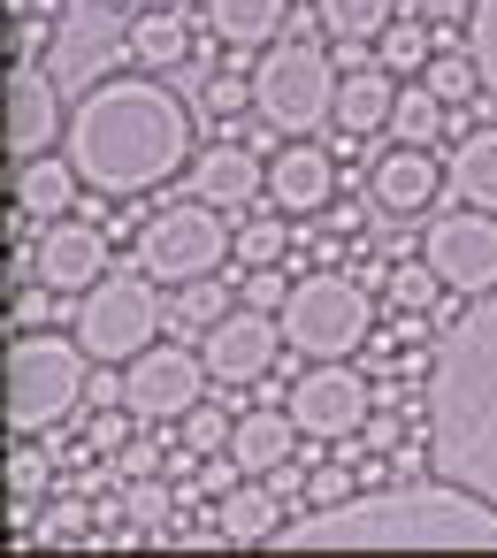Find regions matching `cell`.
<instances>
[{"mask_svg":"<svg viewBox=\"0 0 497 558\" xmlns=\"http://www.w3.org/2000/svg\"><path fill=\"white\" fill-rule=\"evenodd\" d=\"M131 62H138V70H184V62H192V24H184V9H146V16H131Z\"/></svg>","mask_w":497,"mask_h":558,"instance_id":"cb8c5ba5","label":"cell"},{"mask_svg":"<svg viewBox=\"0 0 497 558\" xmlns=\"http://www.w3.org/2000/svg\"><path fill=\"white\" fill-rule=\"evenodd\" d=\"M283 9H291V0H207V24H215V39H222V47L260 54V47H276Z\"/></svg>","mask_w":497,"mask_h":558,"instance_id":"603a6c76","label":"cell"},{"mask_svg":"<svg viewBox=\"0 0 497 558\" xmlns=\"http://www.w3.org/2000/svg\"><path fill=\"white\" fill-rule=\"evenodd\" d=\"M306 497H314V505H337V497H352V466H314Z\"/></svg>","mask_w":497,"mask_h":558,"instance_id":"f35d334b","label":"cell"},{"mask_svg":"<svg viewBox=\"0 0 497 558\" xmlns=\"http://www.w3.org/2000/svg\"><path fill=\"white\" fill-rule=\"evenodd\" d=\"M77 192H85V177H77L70 154H32V161H16V215L62 222V215H77Z\"/></svg>","mask_w":497,"mask_h":558,"instance_id":"ffe728a7","label":"cell"},{"mask_svg":"<svg viewBox=\"0 0 497 558\" xmlns=\"http://www.w3.org/2000/svg\"><path fill=\"white\" fill-rule=\"evenodd\" d=\"M291 451H299V421H291V405L276 413L268 398H253L238 421H230V459L245 466V474H276V466H291Z\"/></svg>","mask_w":497,"mask_h":558,"instance_id":"d6986e66","label":"cell"},{"mask_svg":"<svg viewBox=\"0 0 497 558\" xmlns=\"http://www.w3.org/2000/svg\"><path fill=\"white\" fill-rule=\"evenodd\" d=\"M93 352L77 337H54V329H24L9 344V428L16 436H47L85 390H93Z\"/></svg>","mask_w":497,"mask_h":558,"instance_id":"5b68a950","label":"cell"},{"mask_svg":"<svg viewBox=\"0 0 497 558\" xmlns=\"http://www.w3.org/2000/svg\"><path fill=\"white\" fill-rule=\"evenodd\" d=\"M230 253H238V238L222 230V207H207V199L161 207V215L138 230V268H146L154 283H199V276H222Z\"/></svg>","mask_w":497,"mask_h":558,"instance_id":"52a82bcc","label":"cell"},{"mask_svg":"<svg viewBox=\"0 0 497 558\" xmlns=\"http://www.w3.org/2000/svg\"><path fill=\"white\" fill-rule=\"evenodd\" d=\"M207 352H184V344H146L131 367H123V405L138 421H184L207 390Z\"/></svg>","mask_w":497,"mask_h":558,"instance_id":"8fae6325","label":"cell"},{"mask_svg":"<svg viewBox=\"0 0 497 558\" xmlns=\"http://www.w3.org/2000/svg\"><path fill=\"white\" fill-rule=\"evenodd\" d=\"M436 291H444V276H436L428 260H421V268H398V276H390V299H398V306H428Z\"/></svg>","mask_w":497,"mask_h":558,"instance_id":"e575fe53","label":"cell"},{"mask_svg":"<svg viewBox=\"0 0 497 558\" xmlns=\"http://www.w3.org/2000/svg\"><path fill=\"white\" fill-rule=\"evenodd\" d=\"M260 192H268V169H260L253 146H207V154L192 161V199H207V207H222V215L253 207Z\"/></svg>","mask_w":497,"mask_h":558,"instance_id":"ac0fdd59","label":"cell"},{"mask_svg":"<svg viewBox=\"0 0 497 558\" xmlns=\"http://www.w3.org/2000/svg\"><path fill=\"white\" fill-rule=\"evenodd\" d=\"M70 161L85 177V192L100 199H138L154 184H169L177 169H192V116L169 85L154 77H108L93 93H77L70 108Z\"/></svg>","mask_w":497,"mask_h":558,"instance_id":"6da1fadb","label":"cell"},{"mask_svg":"<svg viewBox=\"0 0 497 558\" xmlns=\"http://www.w3.org/2000/svg\"><path fill=\"white\" fill-rule=\"evenodd\" d=\"M466 54L482 70V93L497 100V0H474L466 9Z\"/></svg>","mask_w":497,"mask_h":558,"instance_id":"1f68e13d","label":"cell"},{"mask_svg":"<svg viewBox=\"0 0 497 558\" xmlns=\"http://www.w3.org/2000/svg\"><path fill=\"white\" fill-rule=\"evenodd\" d=\"M62 77L47 62H16L9 77V161H32V154H54V138H70V116H62Z\"/></svg>","mask_w":497,"mask_h":558,"instance_id":"5bb4252c","label":"cell"},{"mask_svg":"<svg viewBox=\"0 0 497 558\" xmlns=\"http://www.w3.org/2000/svg\"><path fill=\"white\" fill-rule=\"evenodd\" d=\"M291 421H299V436H314V444H344L360 421H367V383L344 367V360H314L299 383H291Z\"/></svg>","mask_w":497,"mask_h":558,"instance_id":"7c38bea8","label":"cell"},{"mask_svg":"<svg viewBox=\"0 0 497 558\" xmlns=\"http://www.w3.org/2000/svg\"><path fill=\"white\" fill-rule=\"evenodd\" d=\"M161 314H169V306H161V291H154L146 268L100 276V283L77 299V344H85L93 360H138V352L154 344Z\"/></svg>","mask_w":497,"mask_h":558,"instance_id":"ba28073f","label":"cell"},{"mask_svg":"<svg viewBox=\"0 0 497 558\" xmlns=\"http://www.w3.org/2000/svg\"><path fill=\"white\" fill-rule=\"evenodd\" d=\"M405 9H421V16H444V24H451V16H466V9H474V0H405Z\"/></svg>","mask_w":497,"mask_h":558,"instance_id":"60d3db41","label":"cell"},{"mask_svg":"<svg viewBox=\"0 0 497 558\" xmlns=\"http://www.w3.org/2000/svg\"><path fill=\"white\" fill-rule=\"evenodd\" d=\"M123 512H131L138 527H154V520H169V482H138V489L123 497Z\"/></svg>","mask_w":497,"mask_h":558,"instance_id":"74e56055","label":"cell"},{"mask_svg":"<svg viewBox=\"0 0 497 558\" xmlns=\"http://www.w3.org/2000/svg\"><path fill=\"white\" fill-rule=\"evenodd\" d=\"M421 85H428L444 108H459V100H474V93H482V70H474V54L436 47V54H428V70H421Z\"/></svg>","mask_w":497,"mask_h":558,"instance_id":"83f0119b","label":"cell"},{"mask_svg":"<svg viewBox=\"0 0 497 558\" xmlns=\"http://www.w3.org/2000/svg\"><path fill=\"white\" fill-rule=\"evenodd\" d=\"M184 451L199 459V451H230V421L215 413V405H192L184 413Z\"/></svg>","mask_w":497,"mask_h":558,"instance_id":"836d02e7","label":"cell"},{"mask_svg":"<svg viewBox=\"0 0 497 558\" xmlns=\"http://www.w3.org/2000/svg\"><path fill=\"white\" fill-rule=\"evenodd\" d=\"M283 245H291V238H283V215H268V222H245V230H238V260H245V268H276V260H283Z\"/></svg>","mask_w":497,"mask_h":558,"instance_id":"d6a6232c","label":"cell"},{"mask_svg":"<svg viewBox=\"0 0 497 558\" xmlns=\"http://www.w3.org/2000/svg\"><path fill=\"white\" fill-rule=\"evenodd\" d=\"M9 489H16V520L47 497V451H39V436H16V451H9Z\"/></svg>","mask_w":497,"mask_h":558,"instance_id":"4dcf8cb0","label":"cell"},{"mask_svg":"<svg viewBox=\"0 0 497 558\" xmlns=\"http://www.w3.org/2000/svg\"><path fill=\"white\" fill-rule=\"evenodd\" d=\"M32 276L39 283H54L62 299H85L100 276H108V238L93 230V222H47L39 230V245H32Z\"/></svg>","mask_w":497,"mask_h":558,"instance_id":"9a60e30c","label":"cell"},{"mask_svg":"<svg viewBox=\"0 0 497 558\" xmlns=\"http://www.w3.org/2000/svg\"><path fill=\"white\" fill-rule=\"evenodd\" d=\"M276 322H283V344L299 360H352L367 344V329H375V306H367V291L352 276L314 268V276L291 283V299H283Z\"/></svg>","mask_w":497,"mask_h":558,"instance_id":"8992f818","label":"cell"},{"mask_svg":"<svg viewBox=\"0 0 497 558\" xmlns=\"http://www.w3.org/2000/svg\"><path fill=\"white\" fill-rule=\"evenodd\" d=\"M230 306H238V299H230L215 276H199V283H177V299H169V314H177L184 329H215Z\"/></svg>","mask_w":497,"mask_h":558,"instance_id":"f1b7e54d","label":"cell"},{"mask_svg":"<svg viewBox=\"0 0 497 558\" xmlns=\"http://www.w3.org/2000/svg\"><path fill=\"white\" fill-rule=\"evenodd\" d=\"M116 62H131V16H123V0H62L54 47H47V70L62 77V93L108 85Z\"/></svg>","mask_w":497,"mask_h":558,"instance_id":"9c48e42d","label":"cell"},{"mask_svg":"<svg viewBox=\"0 0 497 558\" xmlns=\"http://www.w3.org/2000/svg\"><path fill=\"white\" fill-rule=\"evenodd\" d=\"M451 192H459V207H489L497 215V131H466L459 146H451Z\"/></svg>","mask_w":497,"mask_h":558,"instance_id":"d4e9b609","label":"cell"},{"mask_svg":"<svg viewBox=\"0 0 497 558\" xmlns=\"http://www.w3.org/2000/svg\"><path fill=\"white\" fill-rule=\"evenodd\" d=\"M329 199H337V169H329V154L306 146V138H291V146L268 161V207H276V215H322Z\"/></svg>","mask_w":497,"mask_h":558,"instance_id":"e0dca14e","label":"cell"},{"mask_svg":"<svg viewBox=\"0 0 497 558\" xmlns=\"http://www.w3.org/2000/svg\"><path fill=\"white\" fill-rule=\"evenodd\" d=\"M283 299H291V283H283L276 268H253L245 291H238V306H260V314H283Z\"/></svg>","mask_w":497,"mask_h":558,"instance_id":"d590c367","label":"cell"},{"mask_svg":"<svg viewBox=\"0 0 497 558\" xmlns=\"http://www.w3.org/2000/svg\"><path fill=\"white\" fill-rule=\"evenodd\" d=\"M283 550H497V505L451 482H398L352 489L283 520Z\"/></svg>","mask_w":497,"mask_h":558,"instance_id":"7a4b0ae2","label":"cell"},{"mask_svg":"<svg viewBox=\"0 0 497 558\" xmlns=\"http://www.w3.org/2000/svg\"><path fill=\"white\" fill-rule=\"evenodd\" d=\"M436 192H451V177L428 161V146H390L375 169H367V199L383 215H428Z\"/></svg>","mask_w":497,"mask_h":558,"instance_id":"2e32d148","label":"cell"},{"mask_svg":"<svg viewBox=\"0 0 497 558\" xmlns=\"http://www.w3.org/2000/svg\"><path fill=\"white\" fill-rule=\"evenodd\" d=\"M154 9H184V0H154Z\"/></svg>","mask_w":497,"mask_h":558,"instance_id":"b9f144b4","label":"cell"},{"mask_svg":"<svg viewBox=\"0 0 497 558\" xmlns=\"http://www.w3.org/2000/svg\"><path fill=\"white\" fill-rule=\"evenodd\" d=\"M428 54H436V47H428V32L398 16V24L383 32V54H375V62H383L390 77H421V70H428Z\"/></svg>","mask_w":497,"mask_h":558,"instance_id":"f546056e","label":"cell"},{"mask_svg":"<svg viewBox=\"0 0 497 558\" xmlns=\"http://www.w3.org/2000/svg\"><path fill=\"white\" fill-rule=\"evenodd\" d=\"M123 413H131V405H123ZM123 413H100V421H93V451H116V444H123Z\"/></svg>","mask_w":497,"mask_h":558,"instance_id":"ab89813d","label":"cell"},{"mask_svg":"<svg viewBox=\"0 0 497 558\" xmlns=\"http://www.w3.org/2000/svg\"><path fill=\"white\" fill-rule=\"evenodd\" d=\"M421 260L444 276V291H497V215L489 207H459V215H436L421 230Z\"/></svg>","mask_w":497,"mask_h":558,"instance_id":"30bf717a","label":"cell"},{"mask_svg":"<svg viewBox=\"0 0 497 558\" xmlns=\"http://www.w3.org/2000/svg\"><path fill=\"white\" fill-rule=\"evenodd\" d=\"M329 39H383L398 24V0H314Z\"/></svg>","mask_w":497,"mask_h":558,"instance_id":"4316f807","label":"cell"},{"mask_svg":"<svg viewBox=\"0 0 497 558\" xmlns=\"http://www.w3.org/2000/svg\"><path fill=\"white\" fill-rule=\"evenodd\" d=\"M283 489H260V474H245V489H222L215 505V535L222 543H276L283 535Z\"/></svg>","mask_w":497,"mask_h":558,"instance_id":"7402d4cb","label":"cell"},{"mask_svg":"<svg viewBox=\"0 0 497 558\" xmlns=\"http://www.w3.org/2000/svg\"><path fill=\"white\" fill-rule=\"evenodd\" d=\"M54 299H62V291H54V283H39V276H32V283H24V291H16V322H24V329H39V322H54V314H62V306H54Z\"/></svg>","mask_w":497,"mask_h":558,"instance_id":"8d00e7d4","label":"cell"},{"mask_svg":"<svg viewBox=\"0 0 497 558\" xmlns=\"http://www.w3.org/2000/svg\"><path fill=\"white\" fill-rule=\"evenodd\" d=\"M398 146H436L444 131H451V108L428 93V85H413V93H398V108H390V123H383Z\"/></svg>","mask_w":497,"mask_h":558,"instance_id":"484cf974","label":"cell"},{"mask_svg":"<svg viewBox=\"0 0 497 558\" xmlns=\"http://www.w3.org/2000/svg\"><path fill=\"white\" fill-rule=\"evenodd\" d=\"M337 54H322L314 39H276L253 62V116L291 138H314L322 123H337Z\"/></svg>","mask_w":497,"mask_h":558,"instance_id":"277c9868","label":"cell"},{"mask_svg":"<svg viewBox=\"0 0 497 558\" xmlns=\"http://www.w3.org/2000/svg\"><path fill=\"white\" fill-rule=\"evenodd\" d=\"M390 108H398L390 70H375V62L344 70V85H337V131H344V138H375V131L390 123Z\"/></svg>","mask_w":497,"mask_h":558,"instance_id":"44dd1931","label":"cell"},{"mask_svg":"<svg viewBox=\"0 0 497 558\" xmlns=\"http://www.w3.org/2000/svg\"><path fill=\"white\" fill-rule=\"evenodd\" d=\"M207 375L222 383V390H253L291 344H283V322L276 314H260V306H245V314H222L215 329H207Z\"/></svg>","mask_w":497,"mask_h":558,"instance_id":"4fadbf2b","label":"cell"},{"mask_svg":"<svg viewBox=\"0 0 497 558\" xmlns=\"http://www.w3.org/2000/svg\"><path fill=\"white\" fill-rule=\"evenodd\" d=\"M436 459L497 505V299L474 306L436 375Z\"/></svg>","mask_w":497,"mask_h":558,"instance_id":"3957f363","label":"cell"}]
</instances>
